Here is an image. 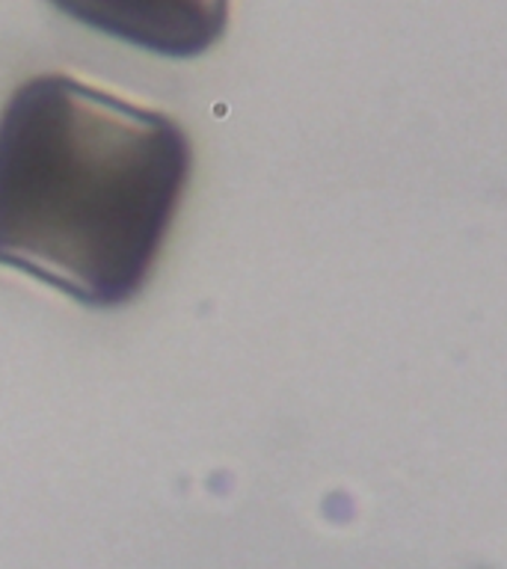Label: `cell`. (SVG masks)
Masks as SVG:
<instances>
[{
    "label": "cell",
    "instance_id": "cell-1",
    "mask_svg": "<svg viewBox=\"0 0 507 569\" xmlns=\"http://www.w3.org/2000/svg\"><path fill=\"white\" fill-rule=\"evenodd\" d=\"M193 151L167 113L42 74L0 113V264L92 309L149 282Z\"/></svg>",
    "mask_w": 507,
    "mask_h": 569
},
{
    "label": "cell",
    "instance_id": "cell-2",
    "mask_svg": "<svg viewBox=\"0 0 507 569\" xmlns=\"http://www.w3.org/2000/svg\"><path fill=\"white\" fill-rule=\"evenodd\" d=\"M62 16L160 57H199L220 42L229 0H51Z\"/></svg>",
    "mask_w": 507,
    "mask_h": 569
}]
</instances>
